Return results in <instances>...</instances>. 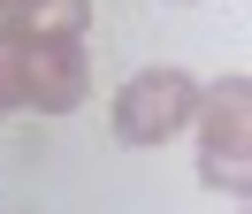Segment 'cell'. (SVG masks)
I'll use <instances>...</instances> for the list:
<instances>
[{
	"mask_svg": "<svg viewBox=\"0 0 252 214\" xmlns=\"http://www.w3.org/2000/svg\"><path fill=\"white\" fill-rule=\"evenodd\" d=\"M199 176L229 199H245L252 183V76L245 69L199 92Z\"/></svg>",
	"mask_w": 252,
	"mask_h": 214,
	"instance_id": "1",
	"label": "cell"
},
{
	"mask_svg": "<svg viewBox=\"0 0 252 214\" xmlns=\"http://www.w3.org/2000/svg\"><path fill=\"white\" fill-rule=\"evenodd\" d=\"M23 107V38L0 23V115H16Z\"/></svg>",
	"mask_w": 252,
	"mask_h": 214,
	"instance_id": "5",
	"label": "cell"
},
{
	"mask_svg": "<svg viewBox=\"0 0 252 214\" xmlns=\"http://www.w3.org/2000/svg\"><path fill=\"white\" fill-rule=\"evenodd\" d=\"M191 115H199V84L184 69H138L115 92V138L123 145H168Z\"/></svg>",
	"mask_w": 252,
	"mask_h": 214,
	"instance_id": "2",
	"label": "cell"
},
{
	"mask_svg": "<svg viewBox=\"0 0 252 214\" xmlns=\"http://www.w3.org/2000/svg\"><path fill=\"white\" fill-rule=\"evenodd\" d=\"M8 8H16V0H0V15H8Z\"/></svg>",
	"mask_w": 252,
	"mask_h": 214,
	"instance_id": "6",
	"label": "cell"
},
{
	"mask_svg": "<svg viewBox=\"0 0 252 214\" xmlns=\"http://www.w3.org/2000/svg\"><path fill=\"white\" fill-rule=\"evenodd\" d=\"M92 100L84 38H23V107L38 115H77Z\"/></svg>",
	"mask_w": 252,
	"mask_h": 214,
	"instance_id": "3",
	"label": "cell"
},
{
	"mask_svg": "<svg viewBox=\"0 0 252 214\" xmlns=\"http://www.w3.org/2000/svg\"><path fill=\"white\" fill-rule=\"evenodd\" d=\"M0 23L16 31V38H84V23H92V0H16Z\"/></svg>",
	"mask_w": 252,
	"mask_h": 214,
	"instance_id": "4",
	"label": "cell"
}]
</instances>
